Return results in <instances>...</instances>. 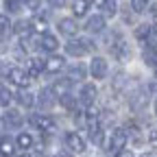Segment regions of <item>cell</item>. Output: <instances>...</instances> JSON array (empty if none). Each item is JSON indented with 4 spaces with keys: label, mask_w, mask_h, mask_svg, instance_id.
Listing matches in <instances>:
<instances>
[{
    "label": "cell",
    "mask_w": 157,
    "mask_h": 157,
    "mask_svg": "<svg viewBox=\"0 0 157 157\" xmlns=\"http://www.w3.org/2000/svg\"><path fill=\"white\" fill-rule=\"evenodd\" d=\"M39 48L46 50V52H55L59 48V39L55 35H50V33H44L42 37H39Z\"/></svg>",
    "instance_id": "9"
},
{
    "label": "cell",
    "mask_w": 157,
    "mask_h": 157,
    "mask_svg": "<svg viewBox=\"0 0 157 157\" xmlns=\"http://www.w3.org/2000/svg\"><path fill=\"white\" fill-rule=\"evenodd\" d=\"M7 78H9V83H13V85H17V87H26V85L31 83V76H29L26 70H22V68H11V70L7 72Z\"/></svg>",
    "instance_id": "3"
},
{
    "label": "cell",
    "mask_w": 157,
    "mask_h": 157,
    "mask_svg": "<svg viewBox=\"0 0 157 157\" xmlns=\"http://www.w3.org/2000/svg\"><path fill=\"white\" fill-rule=\"evenodd\" d=\"M148 35H151V26H148V24H142V26H137V29H135V37L140 39V42L148 39Z\"/></svg>",
    "instance_id": "26"
},
{
    "label": "cell",
    "mask_w": 157,
    "mask_h": 157,
    "mask_svg": "<svg viewBox=\"0 0 157 157\" xmlns=\"http://www.w3.org/2000/svg\"><path fill=\"white\" fill-rule=\"evenodd\" d=\"M31 124L37 127L42 133H48V135L55 133V120L48 116H31Z\"/></svg>",
    "instance_id": "4"
},
{
    "label": "cell",
    "mask_w": 157,
    "mask_h": 157,
    "mask_svg": "<svg viewBox=\"0 0 157 157\" xmlns=\"http://www.w3.org/2000/svg\"><path fill=\"white\" fill-rule=\"evenodd\" d=\"M142 157H157V155H155V153H144Z\"/></svg>",
    "instance_id": "36"
},
{
    "label": "cell",
    "mask_w": 157,
    "mask_h": 157,
    "mask_svg": "<svg viewBox=\"0 0 157 157\" xmlns=\"http://www.w3.org/2000/svg\"><path fill=\"white\" fill-rule=\"evenodd\" d=\"M2 129H7V127H5V122H2V120H0V133H2Z\"/></svg>",
    "instance_id": "37"
},
{
    "label": "cell",
    "mask_w": 157,
    "mask_h": 157,
    "mask_svg": "<svg viewBox=\"0 0 157 157\" xmlns=\"http://www.w3.org/2000/svg\"><path fill=\"white\" fill-rule=\"evenodd\" d=\"M70 85H72V81H70V78H59V81L55 83V87H52V92H59V94H68Z\"/></svg>",
    "instance_id": "24"
},
{
    "label": "cell",
    "mask_w": 157,
    "mask_h": 157,
    "mask_svg": "<svg viewBox=\"0 0 157 157\" xmlns=\"http://www.w3.org/2000/svg\"><path fill=\"white\" fill-rule=\"evenodd\" d=\"M146 7H148V0H131V9H133L135 13L146 11Z\"/></svg>",
    "instance_id": "29"
},
{
    "label": "cell",
    "mask_w": 157,
    "mask_h": 157,
    "mask_svg": "<svg viewBox=\"0 0 157 157\" xmlns=\"http://www.w3.org/2000/svg\"><path fill=\"white\" fill-rule=\"evenodd\" d=\"M9 103H11V92L0 85V107H9Z\"/></svg>",
    "instance_id": "28"
},
{
    "label": "cell",
    "mask_w": 157,
    "mask_h": 157,
    "mask_svg": "<svg viewBox=\"0 0 157 157\" xmlns=\"http://www.w3.org/2000/svg\"><path fill=\"white\" fill-rule=\"evenodd\" d=\"M144 61H146V66L157 70V48L155 46H146L144 48Z\"/></svg>",
    "instance_id": "19"
},
{
    "label": "cell",
    "mask_w": 157,
    "mask_h": 157,
    "mask_svg": "<svg viewBox=\"0 0 157 157\" xmlns=\"http://www.w3.org/2000/svg\"><path fill=\"white\" fill-rule=\"evenodd\" d=\"M153 31H155V35H157V20H155V26H153Z\"/></svg>",
    "instance_id": "39"
},
{
    "label": "cell",
    "mask_w": 157,
    "mask_h": 157,
    "mask_svg": "<svg viewBox=\"0 0 157 157\" xmlns=\"http://www.w3.org/2000/svg\"><path fill=\"white\" fill-rule=\"evenodd\" d=\"M31 31H37V33L46 31V20H42V17H35V20H33V24H31Z\"/></svg>",
    "instance_id": "30"
},
{
    "label": "cell",
    "mask_w": 157,
    "mask_h": 157,
    "mask_svg": "<svg viewBox=\"0 0 157 157\" xmlns=\"http://www.w3.org/2000/svg\"><path fill=\"white\" fill-rule=\"evenodd\" d=\"M17 103L22 107H33V94L26 92V90H20L17 92Z\"/></svg>",
    "instance_id": "22"
},
{
    "label": "cell",
    "mask_w": 157,
    "mask_h": 157,
    "mask_svg": "<svg viewBox=\"0 0 157 157\" xmlns=\"http://www.w3.org/2000/svg\"><path fill=\"white\" fill-rule=\"evenodd\" d=\"M29 31H31V24H26V22H17L15 24V33H20V35H24Z\"/></svg>",
    "instance_id": "31"
},
{
    "label": "cell",
    "mask_w": 157,
    "mask_h": 157,
    "mask_svg": "<svg viewBox=\"0 0 157 157\" xmlns=\"http://www.w3.org/2000/svg\"><path fill=\"white\" fill-rule=\"evenodd\" d=\"M87 9H90V0H74V5H72V11H74V15H76V17L85 15V13H87Z\"/></svg>",
    "instance_id": "21"
},
{
    "label": "cell",
    "mask_w": 157,
    "mask_h": 157,
    "mask_svg": "<svg viewBox=\"0 0 157 157\" xmlns=\"http://www.w3.org/2000/svg\"><path fill=\"white\" fill-rule=\"evenodd\" d=\"M92 48H94V46H92L90 39H81V37H78V39H72V42H68L66 52L72 55V57H83V55H87Z\"/></svg>",
    "instance_id": "1"
},
{
    "label": "cell",
    "mask_w": 157,
    "mask_h": 157,
    "mask_svg": "<svg viewBox=\"0 0 157 157\" xmlns=\"http://www.w3.org/2000/svg\"><path fill=\"white\" fill-rule=\"evenodd\" d=\"M5 127H11V129H17L20 124H22V113H20L17 109H7L5 118H2Z\"/></svg>",
    "instance_id": "11"
},
{
    "label": "cell",
    "mask_w": 157,
    "mask_h": 157,
    "mask_svg": "<svg viewBox=\"0 0 157 157\" xmlns=\"http://www.w3.org/2000/svg\"><path fill=\"white\" fill-rule=\"evenodd\" d=\"M59 103H61L66 109H74V107H76V101H74V96H70V94H61Z\"/></svg>",
    "instance_id": "27"
},
{
    "label": "cell",
    "mask_w": 157,
    "mask_h": 157,
    "mask_svg": "<svg viewBox=\"0 0 157 157\" xmlns=\"http://www.w3.org/2000/svg\"><path fill=\"white\" fill-rule=\"evenodd\" d=\"M85 29H87L90 33H101V31H105V17H103V15H92L87 22H85Z\"/></svg>",
    "instance_id": "13"
},
{
    "label": "cell",
    "mask_w": 157,
    "mask_h": 157,
    "mask_svg": "<svg viewBox=\"0 0 157 157\" xmlns=\"http://www.w3.org/2000/svg\"><path fill=\"white\" fill-rule=\"evenodd\" d=\"M15 146L22 148V151H31L33 148V135L31 133H20L15 137Z\"/></svg>",
    "instance_id": "17"
},
{
    "label": "cell",
    "mask_w": 157,
    "mask_h": 157,
    "mask_svg": "<svg viewBox=\"0 0 157 157\" xmlns=\"http://www.w3.org/2000/svg\"><path fill=\"white\" fill-rule=\"evenodd\" d=\"M11 31V20L7 13H0V35H7Z\"/></svg>",
    "instance_id": "25"
},
{
    "label": "cell",
    "mask_w": 157,
    "mask_h": 157,
    "mask_svg": "<svg viewBox=\"0 0 157 157\" xmlns=\"http://www.w3.org/2000/svg\"><path fill=\"white\" fill-rule=\"evenodd\" d=\"M66 146H68L72 153H83V151H85V140H83L78 133L72 131V133L66 135Z\"/></svg>",
    "instance_id": "7"
},
{
    "label": "cell",
    "mask_w": 157,
    "mask_h": 157,
    "mask_svg": "<svg viewBox=\"0 0 157 157\" xmlns=\"http://www.w3.org/2000/svg\"><path fill=\"white\" fill-rule=\"evenodd\" d=\"M96 94H98L96 85H94V83H85V85L81 87V94H78V101H81L83 105H94V101H96Z\"/></svg>",
    "instance_id": "8"
},
{
    "label": "cell",
    "mask_w": 157,
    "mask_h": 157,
    "mask_svg": "<svg viewBox=\"0 0 157 157\" xmlns=\"http://www.w3.org/2000/svg\"><path fill=\"white\" fill-rule=\"evenodd\" d=\"M146 103H148V92H146V90H137V92L131 96V107H133L135 111L142 109Z\"/></svg>",
    "instance_id": "14"
},
{
    "label": "cell",
    "mask_w": 157,
    "mask_h": 157,
    "mask_svg": "<svg viewBox=\"0 0 157 157\" xmlns=\"http://www.w3.org/2000/svg\"><path fill=\"white\" fill-rule=\"evenodd\" d=\"M13 153H15V142L2 137V140H0V155L2 157H13Z\"/></svg>",
    "instance_id": "20"
},
{
    "label": "cell",
    "mask_w": 157,
    "mask_h": 157,
    "mask_svg": "<svg viewBox=\"0 0 157 157\" xmlns=\"http://www.w3.org/2000/svg\"><path fill=\"white\" fill-rule=\"evenodd\" d=\"M59 33L66 35V37L76 35V20H72V17H61V20H59Z\"/></svg>",
    "instance_id": "10"
},
{
    "label": "cell",
    "mask_w": 157,
    "mask_h": 157,
    "mask_svg": "<svg viewBox=\"0 0 157 157\" xmlns=\"http://www.w3.org/2000/svg\"><path fill=\"white\" fill-rule=\"evenodd\" d=\"M0 157H2V155H0Z\"/></svg>",
    "instance_id": "40"
},
{
    "label": "cell",
    "mask_w": 157,
    "mask_h": 157,
    "mask_svg": "<svg viewBox=\"0 0 157 157\" xmlns=\"http://www.w3.org/2000/svg\"><path fill=\"white\" fill-rule=\"evenodd\" d=\"M63 66H66V59L63 57H50L48 61H44V70L46 72H59V70H63Z\"/></svg>",
    "instance_id": "15"
},
{
    "label": "cell",
    "mask_w": 157,
    "mask_h": 157,
    "mask_svg": "<svg viewBox=\"0 0 157 157\" xmlns=\"http://www.w3.org/2000/svg\"><path fill=\"white\" fill-rule=\"evenodd\" d=\"M85 74H87L85 66H83V63H76V66L70 68V76H68V78H70V81H83Z\"/></svg>",
    "instance_id": "18"
},
{
    "label": "cell",
    "mask_w": 157,
    "mask_h": 157,
    "mask_svg": "<svg viewBox=\"0 0 157 157\" xmlns=\"http://www.w3.org/2000/svg\"><path fill=\"white\" fill-rule=\"evenodd\" d=\"M107 72H109L107 61H105L103 57H94V59H92V63H90V74H92L94 78H105Z\"/></svg>",
    "instance_id": "5"
},
{
    "label": "cell",
    "mask_w": 157,
    "mask_h": 157,
    "mask_svg": "<svg viewBox=\"0 0 157 157\" xmlns=\"http://www.w3.org/2000/svg\"><path fill=\"white\" fill-rule=\"evenodd\" d=\"M57 157H74V155H70V153H66V155H57Z\"/></svg>",
    "instance_id": "38"
},
{
    "label": "cell",
    "mask_w": 157,
    "mask_h": 157,
    "mask_svg": "<svg viewBox=\"0 0 157 157\" xmlns=\"http://www.w3.org/2000/svg\"><path fill=\"white\" fill-rule=\"evenodd\" d=\"M116 157H133V153H131V151H124V148H122L120 153H116Z\"/></svg>",
    "instance_id": "35"
},
{
    "label": "cell",
    "mask_w": 157,
    "mask_h": 157,
    "mask_svg": "<svg viewBox=\"0 0 157 157\" xmlns=\"http://www.w3.org/2000/svg\"><path fill=\"white\" fill-rule=\"evenodd\" d=\"M22 5H26L29 9H37L39 5H42V0H22Z\"/></svg>",
    "instance_id": "32"
},
{
    "label": "cell",
    "mask_w": 157,
    "mask_h": 157,
    "mask_svg": "<svg viewBox=\"0 0 157 157\" xmlns=\"http://www.w3.org/2000/svg\"><path fill=\"white\" fill-rule=\"evenodd\" d=\"M127 144V131L124 129H116L111 135H109V140H107V151L109 153H120Z\"/></svg>",
    "instance_id": "2"
},
{
    "label": "cell",
    "mask_w": 157,
    "mask_h": 157,
    "mask_svg": "<svg viewBox=\"0 0 157 157\" xmlns=\"http://www.w3.org/2000/svg\"><path fill=\"white\" fill-rule=\"evenodd\" d=\"M48 5H50L52 9H59V7L66 5V0H48Z\"/></svg>",
    "instance_id": "34"
},
{
    "label": "cell",
    "mask_w": 157,
    "mask_h": 157,
    "mask_svg": "<svg viewBox=\"0 0 157 157\" xmlns=\"http://www.w3.org/2000/svg\"><path fill=\"white\" fill-rule=\"evenodd\" d=\"M5 11L7 13H20L22 11V0H5Z\"/></svg>",
    "instance_id": "23"
},
{
    "label": "cell",
    "mask_w": 157,
    "mask_h": 157,
    "mask_svg": "<svg viewBox=\"0 0 157 157\" xmlns=\"http://www.w3.org/2000/svg\"><path fill=\"white\" fill-rule=\"evenodd\" d=\"M148 142H151L153 146H157V129H151V131H148Z\"/></svg>",
    "instance_id": "33"
},
{
    "label": "cell",
    "mask_w": 157,
    "mask_h": 157,
    "mask_svg": "<svg viewBox=\"0 0 157 157\" xmlns=\"http://www.w3.org/2000/svg\"><path fill=\"white\" fill-rule=\"evenodd\" d=\"M111 52H113V57L118 59V61H129L131 59V48H129V44L124 42V39H118V42L111 46Z\"/></svg>",
    "instance_id": "6"
},
{
    "label": "cell",
    "mask_w": 157,
    "mask_h": 157,
    "mask_svg": "<svg viewBox=\"0 0 157 157\" xmlns=\"http://www.w3.org/2000/svg\"><path fill=\"white\" fill-rule=\"evenodd\" d=\"M98 7H101V11H103V17H113L118 13L116 0H98Z\"/></svg>",
    "instance_id": "16"
},
{
    "label": "cell",
    "mask_w": 157,
    "mask_h": 157,
    "mask_svg": "<svg viewBox=\"0 0 157 157\" xmlns=\"http://www.w3.org/2000/svg\"><path fill=\"white\" fill-rule=\"evenodd\" d=\"M55 92L50 90V87H46V90H42L39 92V107L42 109H50V107H55Z\"/></svg>",
    "instance_id": "12"
}]
</instances>
